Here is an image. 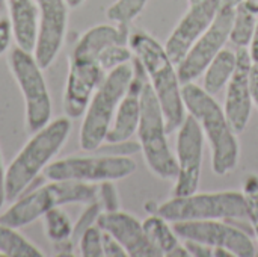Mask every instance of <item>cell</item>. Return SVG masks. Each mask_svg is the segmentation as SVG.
<instances>
[{
  "label": "cell",
  "instance_id": "60d3db41",
  "mask_svg": "<svg viewBox=\"0 0 258 257\" xmlns=\"http://www.w3.org/2000/svg\"><path fill=\"white\" fill-rule=\"evenodd\" d=\"M3 5H5V0H0V8H3Z\"/></svg>",
  "mask_w": 258,
  "mask_h": 257
},
{
  "label": "cell",
  "instance_id": "ac0fdd59",
  "mask_svg": "<svg viewBox=\"0 0 258 257\" xmlns=\"http://www.w3.org/2000/svg\"><path fill=\"white\" fill-rule=\"evenodd\" d=\"M97 226L113 236L124 247L127 256L160 257L148 241L142 223L127 212L119 209L113 212H101L97 220Z\"/></svg>",
  "mask_w": 258,
  "mask_h": 257
},
{
  "label": "cell",
  "instance_id": "d590c367",
  "mask_svg": "<svg viewBox=\"0 0 258 257\" xmlns=\"http://www.w3.org/2000/svg\"><path fill=\"white\" fill-rule=\"evenodd\" d=\"M249 55H251V61L252 64H258V18H257V26H255V32L252 36V41L248 47Z\"/></svg>",
  "mask_w": 258,
  "mask_h": 257
},
{
  "label": "cell",
  "instance_id": "f35d334b",
  "mask_svg": "<svg viewBox=\"0 0 258 257\" xmlns=\"http://www.w3.org/2000/svg\"><path fill=\"white\" fill-rule=\"evenodd\" d=\"M245 0H221L222 6H228V8H236L237 5L243 3Z\"/></svg>",
  "mask_w": 258,
  "mask_h": 257
},
{
  "label": "cell",
  "instance_id": "277c9868",
  "mask_svg": "<svg viewBox=\"0 0 258 257\" xmlns=\"http://www.w3.org/2000/svg\"><path fill=\"white\" fill-rule=\"evenodd\" d=\"M98 185L73 182V180H48L47 185L24 192L0 214V224L21 229L42 218L50 209L67 204H89L97 201Z\"/></svg>",
  "mask_w": 258,
  "mask_h": 257
},
{
  "label": "cell",
  "instance_id": "4fadbf2b",
  "mask_svg": "<svg viewBox=\"0 0 258 257\" xmlns=\"http://www.w3.org/2000/svg\"><path fill=\"white\" fill-rule=\"evenodd\" d=\"M38 6V35L33 56L45 70L62 50L68 30L70 5L67 0H35Z\"/></svg>",
  "mask_w": 258,
  "mask_h": 257
},
{
  "label": "cell",
  "instance_id": "7402d4cb",
  "mask_svg": "<svg viewBox=\"0 0 258 257\" xmlns=\"http://www.w3.org/2000/svg\"><path fill=\"white\" fill-rule=\"evenodd\" d=\"M142 226L148 241L151 242V245L156 248L160 257L168 256V253L180 244V238L175 233L172 223H169L159 214L150 215L142 223Z\"/></svg>",
  "mask_w": 258,
  "mask_h": 257
},
{
  "label": "cell",
  "instance_id": "ffe728a7",
  "mask_svg": "<svg viewBox=\"0 0 258 257\" xmlns=\"http://www.w3.org/2000/svg\"><path fill=\"white\" fill-rule=\"evenodd\" d=\"M12 39L17 47L33 53L38 35V6L35 0H5Z\"/></svg>",
  "mask_w": 258,
  "mask_h": 257
},
{
  "label": "cell",
  "instance_id": "b9f144b4",
  "mask_svg": "<svg viewBox=\"0 0 258 257\" xmlns=\"http://www.w3.org/2000/svg\"><path fill=\"white\" fill-rule=\"evenodd\" d=\"M195 2H200V0H189V3H195Z\"/></svg>",
  "mask_w": 258,
  "mask_h": 257
},
{
  "label": "cell",
  "instance_id": "7c38bea8",
  "mask_svg": "<svg viewBox=\"0 0 258 257\" xmlns=\"http://www.w3.org/2000/svg\"><path fill=\"white\" fill-rule=\"evenodd\" d=\"M204 135L198 121L187 114L177 136V182L172 189L174 197L190 195L198 191L203 171Z\"/></svg>",
  "mask_w": 258,
  "mask_h": 257
},
{
  "label": "cell",
  "instance_id": "484cf974",
  "mask_svg": "<svg viewBox=\"0 0 258 257\" xmlns=\"http://www.w3.org/2000/svg\"><path fill=\"white\" fill-rule=\"evenodd\" d=\"M148 0H115L106 11L110 21L116 24H130L142 14Z\"/></svg>",
  "mask_w": 258,
  "mask_h": 257
},
{
  "label": "cell",
  "instance_id": "5bb4252c",
  "mask_svg": "<svg viewBox=\"0 0 258 257\" xmlns=\"http://www.w3.org/2000/svg\"><path fill=\"white\" fill-rule=\"evenodd\" d=\"M107 73L98 62L70 55L62 108L68 118L83 117L91 97Z\"/></svg>",
  "mask_w": 258,
  "mask_h": 257
},
{
  "label": "cell",
  "instance_id": "9a60e30c",
  "mask_svg": "<svg viewBox=\"0 0 258 257\" xmlns=\"http://www.w3.org/2000/svg\"><path fill=\"white\" fill-rule=\"evenodd\" d=\"M221 9V0H200L190 3L189 11L181 17L165 42V50L177 65L200 36L210 27Z\"/></svg>",
  "mask_w": 258,
  "mask_h": 257
},
{
  "label": "cell",
  "instance_id": "30bf717a",
  "mask_svg": "<svg viewBox=\"0 0 258 257\" xmlns=\"http://www.w3.org/2000/svg\"><path fill=\"white\" fill-rule=\"evenodd\" d=\"M242 220H206L178 221L172 227L180 239L195 241L215 248H225L237 257L257 256L252 235L236 223Z\"/></svg>",
  "mask_w": 258,
  "mask_h": 257
},
{
  "label": "cell",
  "instance_id": "ba28073f",
  "mask_svg": "<svg viewBox=\"0 0 258 257\" xmlns=\"http://www.w3.org/2000/svg\"><path fill=\"white\" fill-rule=\"evenodd\" d=\"M9 70L24 98L26 127L30 133L39 130L51 121V97L42 73L32 52L20 47H12L8 56Z\"/></svg>",
  "mask_w": 258,
  "mask_h": 257
},
{
  "label": "cell",
  "instance_id": "ab89813d",
  "mask_svg": "<svg viewBox=\"0 0 258 257\" xmlns=\"http://www.w3.org/2000/svg\"><path fill=\"white\" fill-rule=\"evenodd\" d=\"M86 0H67V3L70 5V8L71 9H74V8H79V6H82L83 3H85Z\"/></svg>",
  "mask_w": 258,
  "mask_h": 257
},
{
  "label": "cell",
  "instance_id": "83f0119b",
  "mask_svg": "<svg viewBox=\"0 0 258 257\" xmlns=\"http://www.w3.org/2000/svg\"><path fill=\"white\" fill-rule=\"evenodd\" d=\"M243 185V194L248 206V221L251 224L252 235L258 241V179H248Z\"/></svg>",
  "mask_w": 258,
  "mask_h": 257
},
{
  "label": "cell",
  "instance_id": "cb8c5ba5",
  "mask_svg": "<svg viewBox=\"0 0 258 257\" xmlns=\"http://www.w3.org/2000/svg\"><path fill=\"white\" fill-rule=\"evenodd\" d=\"M258 14L252 12L245 6V3H240L234 8V18L231 24V32H230V41L237 47V48H248L254 32L257 26Z\"/></svg>",
  "mask_w": 258,
  "mask_h": 257
},
{
  "label": "cell",
  "instance_id": "2e32d148",
  "mask_svg": "<svg viewBox=\"0 0 258 257\" xmlns=\"http://www.w3.org/2000/svg\"><path fill=\"white\" fill-rule=\"evenodd\" d=\"M251 55L248 48H237V65L233 77L227 85L224 112L233 127L239 135L242 133L252 114V97L249 88V73H251Z\"/></svg>",
  "mask_w": 258,
  "mask_h": 257
},
{
  "label": "cell",
  "instance_id": "4316f807",
  "mask_svg": "<svg viewBox=\"0 0 258 257\" xmlns=\"http://www.w3.org/2000/svg\"><path fill=\"white\" fill-rule=\"evenodd\" d=\"M77 242H79L80 254L83 257L104 256V253H103V230L97 224L88 227L82 233V236Z\"/></svg>",
  "mask_w": 258,
  "mask_h": 257
},
{
  "label": "cell",
  "instance_id": "e0dca14e",
  "mask_svg": "<svg viewBox=\"0 0 258 257\" xmlns=\"http://www.w3.org/2000/svg\"><path fill=\"white\" fill-rule=\"evenodd\" d=\"M148 79L141 62L133 56V77L130 86L119 101V106L115 112L113 121L106 136V144H118L132 139L138 132L141 120V95Z\"/></svg>",
  "mask_w": 258,
  "mask_h": 257
},
{
  "label": "cell",
  "instance_id": "7a4b0ae2",
  "mask_svg": "<svg viewBox=\"0 0 258 257\" xmlns=\"http://www.w3.org/2000/svg\"><path fill=\"white\" fill-rule=\"evenodd\" d=\"M181 91L186 111L198 121L204 139L209 142L213 173L221 177L233 173L240 159V145L224 108L194 82L183 83Z\"/></svg>",
  "mask_w": 258,
  "mask_h": 257
},
{
  "label": "cell",
  "instance_id": "8d00e7d4",
  "mask_svg": "<svg viewBox=\"0 0 258 257\" xmlns=\"http://www.w3.org/2000/svg\"><path fill=\"white\" fill-rule=\"evenodd\" d=\"M175 256H180V257L189 256V251H187V248L184 247V244H178L174 250H171V251L168 253V257H175Z\"/></svg>",
  "mask_w": 258,
  "mask_h": 257
},
{
  "label": "cell",
  "instance_id": "603a6c76",
  "mask_svg": "<svg viewBox=\"0 0 258 257\" xmlns=\"http://www.w3.org/2000/svg\"><path fill=\"white\" fill-rule=\"evenodd\" d=\"M0 254L8 257H42V251L27 241L18 229L0 224Z\"/></svg>",
  "mask_w": 258,
  "mask_h": 257
},
{
  "label": "cell",
  "instance_id": "74e56055",
  "mask_svg": "<svg viewBox=\"0 0 258 257\" xmlns=\"http://www.w3.org/2000/svg\"><path fill=\"white\" fill-rule=\"evenodd\" d=\"M243 3H245V6L248 9H251L252 12L258 14V0H245Z\"/></svg>",
  "mask_w": 258,
  "mask_h": 257
},
{
  "label": "cell",
  "instance_id": "44dd1931",
  "mask_svg": "<svg viewBox=\"0 0 258 257\" xmlns=\"http://www.w3.org/2000/svg\"><path fill=\"white\" fill-rule=\"evenodd\" d=\"M237 65V52L224 48L203 73V88L210 94L216 95L227 88L230 79L234 74Z\"/></svg>",
  "mask_w": 258,
  "mask_h": 257
},
{
  "label": "cell",
  "instance_id": "52a82bcc",
  "mask_svg": "<svg viewBox=\"0 0 258 257\" xmlns=\"http://www.w3.org/2000/svg\"><path fill=\"white\" fill-rule=\"evenodd\" d=\"M159 214L169 223L206 221V220H248V206L243 192H194L183 197H171L160 204Z\"/></svg>",
  "mask_w": 258,
  "mask_h": 257
},
{
  "label": "cell",
  "instance_id": "3957f363",
  "mask_svg": "<svg viewBox=\"0 0 258 257\" xmlns=\"http://www.w3.org/2000/svg\"><path fill=\"white\" fill-rule=\"evenodd\" d=\"M71 127V118L65 115L32 133L29 141L6 168L5 185L8 201H14L23 195L33 180L44 173L47 165L53 162L54 156L65 145Z\"/></svg>",
  "mask_w": 258,
  "mask_h": 257
},
{
  "label": "cell",
  "instance_id": "5b68a950",
  "mask_svg": "<svg viewBox=\"0 0 258 257\" xmlns=\"http://www.w3.org/2000/svg\"><path fill=\"white\" fill-rule=\"evenodd\" d=\"M133 77V59L109 71L95 89L83 114L79 142L82 150H98L107 136L119 101L125 95Z\"/></svg>",
  "mask_w": 258,
  "mask_h": 257
},
{
  "label": "cell",
  "instance_id": "6da1fadb",
  "mask_svg": "<svg viewBox=\"0 0 258 257\" xmlns=\"http://www.w3.org/2000/svg\"><path fill=\"white\" fill-rule=\"evenodd\" d=\"M128 45L144 67L148 83L160 103L168 133L178 130L186 118V106L177 65L168 56L165 47L145 30L130 33Z\"/></svg>",
  "mask_w": 258,
  "mask_h": 257
},
{
  "label": "cell",
  "instance_id": "8992f818",
  "mask_svg": "<svg viewBox=\"0 0 258 257\" xmlns=\"http://www.w3.org/2000/svg\"><path fill=\"white\" fill-rule=\"evenodd\" d=\"M141 151L150 171L163 180L177 177V159L168 144V130L160 103L147 82L141 95V120L138 126Z\"/></svg>",
  "mask_w": 258,
  "mask_h": 257
},
{
  "label": "cell",
  "instance_id": "836d02e7",
  "mask_svg": "<svg viewBox=\"0 0 258 257\" xmlns=\"http://www.w3.org/2000/svg\"><path fill=\"white\" fill-rule=\"evenodd\" d=\"M249 88H251V97L252 103L258 109V64L251 65V73H249Z\"/></svg>",
  "mask_w": 258,
  "mask_h": 257
},
{
  "label": "cell",
  "instance_id": "4dcf8cb0",
  "mask_svg": "<svg viewBox=\"0 0 258 257\" xmlns=\"http://www.w3.org/2000/svg\"><path fill=\"white\" fill-rule=\"evenodd\" d=\"M103 253L106 257H125L127 251L124 247L109 233L103 232Z\"/></svg>",
  "mask_w": 258,
  "mask_h": 257
},
{
  "label": "cell",
  "instance_id": "8fae6325",
  "mask_svg": "<svg viewBox=\"0 0 258 257\" xmlns=\"http://www.w3.org/2000/svg\"><path fill=\"white\" fill-rule=\"evenodd\" d=\"M234 18V8L222 6L210 24V27L200 36V39L192 45L186 56L177 64V71L181 83H189L197 80L210 62L225 48L230 41L231 24Z\"/></svg>",
  "mask_w": 258,
  "mask_h": 257
},
{
  "label": "cell",
  "instance_id": "f546056e",
  "mask_svg": "<svg viewBox=\"0 0 258 257\" xmlns=\"http://www.w3.org/2000/svg\"><path fill=\"white\" fill-rule=\"evenodd\" d=\"M103 212H113L119 209V197L113 182L98 183V197H97Z\"/></svg>",
  "mask_w": 258,
  "mask_h": 257
},
{
  "label": "cell",
  "instance_id": "d6986e66",
  "mask_svg": "<svg viewBox=\"0 0 258 257\" xmlns=\"http://www.w3.org/2000/svg\"><path fill=\"white\" fill-rule=\"evenodd\" d=\"M128 24H98L88 29L76 42L71 55L95 61L98 56L113 44H128Z\"/></svg>",
  "mask_w": 258,
  "mask_h": 257
},
{
  "label": "cell",
  "instance_id": "9c48e42d",
  "mask_svg": "<svg viewBox=\"0 0 258 257\" xmlns=\"http://www.w3.org/2000/svg\"><path fill=\"white\" fill-rule=\"evenodd\" d=\"M138 165L130 156L100 155L71 156L50 162L44 170L47 180H73L98 185L101 182H116L132 176Z\"/></svg>",
  "mask_w": 258,
  "mask_h": 257
},
{
  "label": "cell",
  "instance_id": "e575fe53",
  "mask_svg": "<svg viewBox=\"0 0 258 257\" xmlns=\"http://www.w3.org/2000/svg\"><path fill=\"white\" fill-rule=\"evenodd\" d=\"M5 173H6V168L3 167V159H2V155H0V211L5 204V201H8L6 198V185H5Z\"/></svg>",
  "mask_w": 258,
  "mask_h": 257
},
{
  "label": "cell",
  "instance_id": "f1b7e54d",
  "mask_svg": "<svg viewBox=\"0 0 258 257\" xmlns=\"http://www.w3.org/2000/svg\"><path fill=\"white\" fill-rule=\"evenodd\" d=\"M103 212V209H101V206H100V203H98V200L97 201H92V203H89L88 204V208L85 209V212L80 215V218L77 220V223L74 224V229H73V242H76V241H79L80 239V236H82V233L88 229V227H91V226H94V224H97V220H98V217H100V214Z\"/></svg>",
  "mask_w": 258,
  "mask_h": 257
},
{
  "label": "cell",
  "instance_id": "d4e9b609",
  "mask_svg": "<svg viewBox=\"0 0 258 257\" xmlns=\"http://www.w3.org/2000/svg\"><path fill=\"white\" fill-rule=\"evenodd\" d=\"M42 223H44L45 236H47L53 244L65 242V241H68V239L73 238L74 224H71V220H70L68 215L62 211V208L50 209V211L42 217Z\"/></svg>",
  "mask_w": 258,
  "mask_h": 257
},
{
  "label": "cell",
  "instance_id": "d6a6232c",
  "mask_svg": "<svg viewBox=\"0 0 258 257\" xmlns=\"http://www.w3.org/2000/svg\"><path fill=\"white\" fill-rule=\"evenodd\" d=\"M184 247L189 251V256L194 257H213V248L195 241H183Z\"/></svg>",
  "mask_w": 258,
  "mask_h": 257
},
{
  "label": "cell",
  "instance_id": "1f68e13d",
  "mask_svg": "<svg viewBox=\"0 0 258 257\" xmlns=\"http://www.w3.org/2000/svg\"><path fill=\"white\" fill-rule=\"evenodd\" d=\"M11 39H12L11 23L8 18H0V56L9 50Z\"/></svg>",
  "mask_w": 258,
  "mask_h": 257
}]
</instances>
